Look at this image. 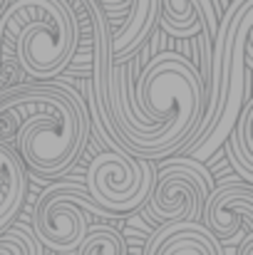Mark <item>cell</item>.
Listing matches in <instances>:
<instances>
[{
	"instance_id": "7",
	"label": "cell",
	"mask_w": 253,
	"mask_h": 255,
	"mask_svg": "<svg viewBox=\"0 0 253 255\" xmlns=\"http://www.w3.org/2000/svg\"><path fill=\"white\" fill-rule=\"evenodd\" d=\"M201 223L219 238L221 246H236L244 236L253 233V183L224 181L209 193Z\"/></svg>"
},
{
	"instance_id": "9",
	"label": "cell",
	"mask_w": 253,
	"mask_h": 255,
	"mask_svg": "<svg viewBox=\"0 0 253 255\" xmlns=\"http://www.w3.org/2000/svg\"><path fill=\"white\" fill-rule=\"evenodd\" d=\"M221 12L224 7L219 0H162L159 25L167 35L179 40L194 37L201 30V25L214 37Z\"/></svg>"
},
{
	"instance_id": "11",
	"label": "cell",
	"mask_w": 253,
	"mask_h": 255,
	"mask_svg": "<svg viewBox=\"0 0 253 255\" xmlns=\"http://www.w3.org/2000/svg\"><path fill=\"white\" fill-rule=\"evenodd\" d=\"M154 255H226V251L201 221H189V226L171 233Z\"/></svg>"
},
{
	"instance_id": "2",
	"label": "cell",
	"mask_w": 253,
	"mask_h": 255,
	"mask_svg": "<svg viewBox=\"0 0 253 255\" xmlns=\"http://www.w3.org/2000/svg\"><path fill=\"white\" fill-rule=\"evenodd\" d=\"M129 92V89H127ZM204 87L194 65L179 52H159L137 75L134 94H129V114L152 127L154 141L137 146V159L159 161L179 154L204 114Z\"/></svg>"
},
{
	"instance_id": "8",
	"label": "cell",
	"mask_w": 253,
	"mask_h": 255,
	"mask_svg": "<svg viewBox=\"0 0 253 255\" xmlns=\"http://www.w3.org/2000/svg\"><path fill=\"white\" fill-rule=\"evenodd\" d=\"M97 2L107 7H124V5L129 7L122 27H117V32H109L112 65H122L129 57H134L154 32L162 12V0H97Z\"/></svg>"
},
{
	"instance_id": "1",
	"label": "cell",
	"mask_w": 253,
	"mask_h": 255,
	"mask_svg": "<svg viewBox=\"0 0 253 255\" xmlns=\"http://www.w3.org/2000/svg\"><path fill=\"white\" fill-rule=\"evenodd\" d=\"M20 107L15 151L37 176L55 178L70 169L89 139V109L82 94L62 82L7 87L0 92V112Z\"/></svg>"
},
{
	"instance_id": "15",
	"label": "cell",
	"mask_w": 253,
	"mask_h": 255,
	"mask_svg": "<svg viewBox=\"0 0 253 255\" xmlns=\"http://www.w3.org/2000/svg\"><path fill=\"white\" fill-rule=\"evenodd\" d=\"M236 255H253V233H249V236L241 238V246H239Z\"/></svg>"
},
{
	"instance_id": "13",
	"label": "cell",
	"mask_w": 253,
	"mask_h": 255,
	"mask_svg": "<svg viewBox=\"0 0 253 255\" xmlns=\"http://www.w3.org/2000/svg\"><path fill=\"white\" fill-rule=\"evenodd\" d=\"M0 255H45V246L35 238L32 228L15 223L0 233Z\"/></svg>"
},
{
	"instance_id": "17",
	"label": "cell",
	"mask_w": 253,
	"mask_h": 255,
	"mask_svg": "<svg viewBox=\"0 0 253 255\" xmlns=\"http://www.w3.org/2000/svg\"><path fill=\"white\" fill-rule=\"evenodd\" d=\"M52 255H75V253H52Z\"/></svg>"
},
{
	"instance_id": "14",
	"label": "cell",
	"mask_w": 253,
	"mask_h": 255,
	"mask_svg": "<svg viewBox=\"0 0 253 255\" xmlns=\"http://www.w3.org/2000/svg\"><path fill=\"white\" fill-rule=\"evenodd\" d=\"M20 169H25V164H22V159L17 156V151H15L10 144L0 141V188Z\"/></svg>"
},
{
	"instance_id": "5",
	"label": "cell",
	"mask_w": 253,
	"mask_h": 255,
	"mask_svg": "<svg viewBox=\"0 0 253 255\" xmlns=\"http://www.w3.org/2000/svg\"><path fill=\"white\" fill-rule=\"evenodd\" d=\"M87 196L109 213H132L144 206L152 183L154 166L147 159H137L127 151H102L84 171Z\"/></svg>"
},
{
	"instance_id": "4",
	"label": "cell",
	"mask_w": 253,
	"mask_h": 255,
	"mask_svg": "<svg viewBox=\"0 0 253 255\" xmlns=\"http://www.w3.org/2000/svg\"><path fill=\"white\" fill-rule=\"evenodd\" d=\"M89 213L97 218L114 216L99 208L84 186L55 183L40 193L32 208V233L50 253H75L87 236Z\"/></svg>"
},
{
	"instance_id": "3",
	"label": "cell",
	"mask_w": 253,
	"mask_h": 255,
	"mask_svg": "<svg viewBox=\"0 0 253 255\" xmlns=\"http://www.w3.org/2000/svg\"><path fill=\"white\" fill-rule=\"evenodd\" d=\"M80 25L67 0H7L0 10V55L10 52L25 75H62L77 50Z\"/></svg>"
},
{
	"instance_id": "10",
	"label": "cell",
	"mask_w": 253,
	"mask_h": 255,
	"mask_svg": "<svg viewBox=\"0 0 253 255\" xmlns=\"http://www.w3.org/2000/svg\"><path fill=\"white\" fill-rule=\"evenodd\" d=\"M224 144H226L229 161L236 169V173L244 181L253 183V97H246L241 114Z\"/></svg>"
},
{
	"instance_id": "12",
	"label": "cell",
	"mask_w": 253,
	"mask_h": 255,
	"mask_svg": "<svg viewBox=\"0 0 253 255\" xmlns=\"http://www.w3.org/2000/svg\"><path fill=\"white\" fill-rule=\"evenodd\" d=\"M75 255H127V241L124 236L104 223H89L87 236L80 243Z\"/></svg>"
},
{
	"instance_id": "6",
	"label": "cell",
	"mask_w": 253,
	"mask_h": 255,
	"mask_svg": "<svg viewBox=\"0 0 253 255\" xmlns=\"http://www.w3.org/2000/svg\"><path fill=\"white\" fill-rule=\"evenodd\" d=\"M169 159V156H167ZM216 188V178L201 161L174 156L162 169H154V183L144 201L157 221H201L204 203Z\"/></svg>"
},
{
	"instance_id": "16",
	"label": "cell",
	"mask_w": 253,
	"mask_h": 255,
	"mask_svg": "<svg viewBox=\"0 0 253 255\" xmlns=\"http://www.w3.org/2000/svg\"><path fill=\"white\" fill-rule=\"evenodd\" d=\"M5 2H7V0H0V10H2V7H5Z\"/></svg>"
}]
</instances>
